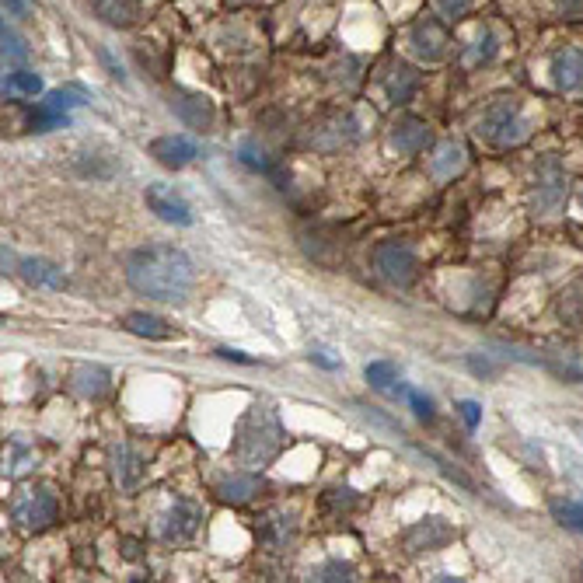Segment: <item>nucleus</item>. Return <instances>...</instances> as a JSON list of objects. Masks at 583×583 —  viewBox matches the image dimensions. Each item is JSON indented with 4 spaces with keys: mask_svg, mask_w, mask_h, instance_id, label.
<instances>
[{
    "mask_svg": "<svg viewBox=\"0 0 583 583\" xmlns=\"http://www.w3.org/2000/svg\"><path fill=\"white\" fill-rule=\"evenodd\" d=\"M126 280L137 294L165 304H186L196 287V266L182 248L144 245L126 259Z\"/></svg>",
    "mask_w": 583,
    "mask_h": 583,
    "instance_id": "nucleus-1",
    "label": "nucleus"
},
{
    "mask_svg": "<svg viewBox=\"0 0 583 583\" xmlns=\"http://www.w3.org/2000/svg\"><path fill=\"white\" fill-rule=\"evenodd\" d=\"M283 447V423L280 412L269 402H255L248 416L238 426V440H234V454L245 461L248 468H266L269 461L280 454Z\"/></svg>",
    "mask_w": 583,
    "mask_h": 583,
    "instance_id": "nucleus-2",
    "label": "nucleus"
},
{
    "mask_svg": "<svg viewBox=\"0 0 583 583\" xmlns=\"http://www.w3.org/2000/svg\"><path fill=\"white\" fill-rule=\"evenodd\" d=\"M479 137L486 140L489 147H517L524 137H528V119H524V109L517 98H496L479 119Z\"/></svg>",
    "mask_w": 583,
    "mask_h": 583,
    "instance_id": "nucleus-3",
    "label": "nucleus"
},
{
    "mask_svg": "<svg viewBox=\"0 0 583 583\" xmlns=\"http://www.w3.org/2000/svg\"><path fill=\"white\" fill-rule=\"evenodd\" d=\"M56 514H60V503H56V496L42 486L25 489L11 507L14 528L25 531V535H39V531H46L49 524L56 521Z\"/></svg>",
    "mask_w": 583,
    "mask_h": 583,
    "instance_id": "nucleus-4",
    "label": "nucleus"
},
{
    "mask_svg": "<svg viewBox=\"0 0 583 583\" xmlns=\"http://www.w3.org/2000/svg\"><path fill=\"white\" fill-rule=\"evenodd\" d=\"M566 199V172L556 158H542L535 172V193H531V206L535 213H556Z\"/></svg>",
    "mask_w": 583,
    "mask_h": 583,
    "instance_id": "nucleus-5",
    "label": "nucleus"
},
{
    "mask_svg": "<svg viewBox=\"0 0 583 583\" xmlns=\"http://www.w3.org/2000/svg\"><path fill=\"white\" fill-rule=\"evenodd\" d=\"M451 46V32H447L444 18H419L409 32V49L423 63H440Z\"/></svg>",
    "mask_w": 583,
    "mask_h": 583,
    "instance_id": "nucleus-6",
    "label": "nucleus"
},
{
    "mask_svg": "<svg viewBox=\"0 0 583 583\" xmlns=\"http://www.w3.org/2000/svg\"><path fill=\"white\" fill-rule=\"evenodd\" d=\"M374 266H378V273L385 276L388 283H395V287H409L412 280H416V255H412V248L398 245V241H381L378 248H374Z\"/></svg>",
    "mask_w": 583,
    "mask_h": 583,
    "instance_id": "nucleus-7",
    "label": "nucleus"
},
{
    "mask_svg": "<svg viewBox=\"0 0 583 583\" xmlns=\"http://www.w3.org/2000/svg\"><path fill=\"white\" fill-rule=\"evenodd\" d=\"M430 144H433V130H430V123H423V119L402 116V119H395V123H391L388 147L395 154H402V158H412V154L426 151Z\"/></svg>",
    "mask_w": 583,
    "mask_h": 583,
    "instance_id": "nucleus-8",
    "label": "nucleus"
},
{
    "mask_svg": "<svg viewBox=\"0 0 583 583\" xmlns=\"http://www.w3.org/2000/svg\"><path fill=\"white\" fill-rule=\"evenodd\" d=\"M147 206H151V213H158L165 224H175V227L193 224V210H189V203L175 193L172 186H161V182L147 186Z\"/></svg>",
    "mask_w": 583,
    "mask_h": 583,
    "instance_id": "nucleus-9",
    "label": "nucleus"
},
{
    "mask_svg": "<svg viewBox=\"0 0 583 583\" xmlns=\"http://www.w3.org/2000/svg\"><path fill=\"white\" fill-rule=\"evenodd\" d=\"M451 538H454V528L444 517H423V521L412 524V528L405 531L402 542L409 552H437V549H444Z\"/></svg>",
    "mask_w": 583,
    "mask_h": 583,
    "instance_id": "nucleus-10",
    "label": "nucleus"
},
{
    "mask_svg": "<svg viewBox=\"0 0 583 583\" xmlns=\"http://www.w3.org/2000/svg\"><path fill=\"white\" fill-rule=\"evenodd\" d=\"M549 74H552L556 91H563V95H577V91H583V49L577 46L559 49L549 63Z\"/></svg>",
    "mask_w": 583,
    "mask_h": 583,
    "instance_id": "nucleus-11",
    "label": "nucleus"
},
{
    "mask_svg": "<svg viewBox=\"0 0 583 583\" xmlns=\"http://www.w3.org/2000/svg\"><path fill=\"white\" fill-rule=\"evenodd\" d=\"M151 158H158L165 168H186L189 161L199 158V144L186 133H168L151 144Z\"/></svg>",
    "mask_w": 583,
    "mask_h": 583,
    "instance_id": "nucleus-12",
    "label": "nucleus"
},
{
    "mask_svg": "<svg viewBox=\"0 0 583 583\" xmlns=\"http://www.w3.org/2000/svg\"><path fill=\"white\" fill-rule=\"evenodd\" d=\"M172 109H175V116H179L182 123L193 126V130H199V133H206L213 126V105L206 102L203 95H193V91H175Z\"/></svg>",
    "mask_w": 583,
    "mask_h": 583,
    "instance_id": "nucleus-13",
    "label": "nucleus"
},
{
    "mask_svg": "<svg viewBox=\"0 0 583 583\" xmlns=\"http://www.w3.org/2000/svg\"><path fill=\"white\" fill-rule=\"evenodd\" d=\"M196 528H199V507H193V503H186V500H179L165 514L161 535H165V542H189V538L196 535Z\"/></svg>",
    "mask_w": 583,
    "mask_h": 583,
    "instance_id": "nucleus-14",
    "label": "nucleus"
},
{
    "mask_svg": "<svg viewBox=\"0 0 583 583\" xmlns=\"http://www.w3.org/2000/svg\"><path fill=\"white\" fill-rule=\"evenodd\" d=\"M419 91V74L412 67H405V63H395V67L388 70L385 77V95L391 105H409L412 98H416Z\"/></svg>",
    "mask_w": 583,
    "mask_h": 583,
    "instance_id": "nucleus-15",
    "label": "nucleus"
},
{
    "mask_svg": "<svg viewBox=\"0 0 583 583\" xmlns=\"http://www.w3.org/2000/svg\"><path fill=\"white\" fill-rule=\"evenodd\" d=\"M259 542L266 545L269 552H283L290 542H294V517L266 514L259 521Z\"/></svg>",
    "mask_w": 583,
    "mask_h": 583,
    "instance_id": "nucleus-16",
    "label": "nucleus"
},
{
    "mask_svg": "<svg viewBox=\"0 0 583 583\" xmlns=\"http://www.w3.org/2000/svg\"><path fill=\"white\" fill-rule=\"evenodd\" d=\"M18 273L25 276V283H32V287H53V290L67 287V273L46 259H18Z\"/></svg>",
    "mask_w": 583,
    "mask_h": 583,
    "instance_id": "nucleus-17",
    "label": "nucleus"
},
{
    "mask_svg": "<svg viewBox=\"0 0 583 583\" xmlns=\"http://www.w3.org/2000/svg\"><path fill=\"white\" fill-rule=\"evenodd\" d=\"M123 329L133 332V336H144V339H172L175 329L158 315H147V311H130L123 318Z\"/></svg>",
    "mask_w": 583,
    "mask_h": 583,
    "instance_id": "nucleus-18",
    "label": "nucleus"
},
{
    "mask_svg": "<svg viewBox=\"0 0 583 583\" xmlns=\"http://www.w3.org/2000/svg\"><path fill=\"white\" fill-rule=\"evenodd\" d=\"M109 381H112V374L105 371V367H77L74 374H70V388L77 391V395H84V398H98V395H105L109 391Z\"/></svg>",
    "mask_w": 583,
    "mask_h": 583,
    "instance_id": "nucleus-19",
    "label": "nucleus"
},
{
    "mask_svg": "<svg viewBox=\"0 0 583 583\" xmlns=\"http://www.w3.org/2000/svg\"><path fill=\"white\" fill-rule=\"evenodd\" d=\"M255 493H259V479H255L252 472L231 475V479H224V482L217 486L220 503H231V507H241V503H248Z\"/></svg>",
    "mask_w": 583,
    "mask_h": 583,
    "instance_id": "nucleus-20",
    "label": "nucleus"
},
{
    "mask_svg": "<svg viewBox=\"0 0 583 583\" xmlns=\"http://www.w3.org/2000/svg\"><path fill=\"white\" fill-rule=\"evenodd\" d=\"M367 381H371V388L381 391V395H391V398L409 395V388H405L402 378H398L395 364H388V360H378V364L367 367Z\"/></svg>",
    "mask_w": 583,
    "mask_h": 583,
    "instance_id": "nucleus-21",
    "label": "nucleus"
},
{
    "mask_svg": "<svg viewBox=\"0 0 583 583\" xmlns=\"http://www.w3.org/2000/svg\"><path fill=\"white\" fill-rule=\"evenodd\" d=\"M39 91H42V77L35 70H11V74H4V102L35 98Z\"/></svg>",
    "mask_w": 583,
    "mask_h": 583,
    "instance_id": "nucleus-22",
    "label": "nucleus"
},
{
    "mask_svg": "<svg viewBox=\"0 0 583 583\" xmlns=\"http://www.w3.org/2000/svg\"><path fill=\"white\" fill-rule=\"evenodd\" d=\"M98 18H105L109 25L126 28L137 21V0H91Z\"/></svg>",
    "mask_w": 583,
    "mask_h": 583,
    "instance_id": "nucleus-23",
    "label": "nucleus"
},
{
    "mask_svg": "<svg viewBox=\"0 0 583 583\" xmlns=\"http://www.w3.org/2000/svg\"><path fill=\"white\" fill-rule=\"evenodd\" d=\"M461 168H465V147L461 144H444L437 151V158L430 161L433 179H454Z\"/></svg>",
    "mask_w": 583,
    "mask_h": 583,
    "instance_id": "nucleus-24",
    "label": "nucleus"
},
{
    "mask_svg": "<svg viewBox=\"0 0 583 583\" xmlns=\"http://www.w3.org/2000/svg\"><path fill=\"white\" fill-rule=\"evenodd\" d=\"M140 479H144V465H140L137 451L123 444V447L116 451V482H119L123 489H137V486H140Z\"/></svg>",
    "mask_w": 583,
    "mask_h": 583,
    "instance_id": "nucleus-25",
    "label": "nucleus"
},
{
    "mask_svg": "<svg viewBox=\"0 0 583 583\" xmlns=\"http://www.w3.org/2000/svg\"><path fill=\"white\" fill-rule=\"evenodd\" d=\"M70 123V116L67 112H56V109H49L46 102H39L32 112H28V130L32 133H49V130H60V126H67Z\"/></svg>",
    "mask_w": 583,
    "mask_h": 583,
    "instance_id": "nucleus-26",
    "label": "nucleus"
},
{
    "mask_svg": "<svg viewBox=\"0 0 583 583\" xmlns=\"http://www.w3.org/2000/svg\"><path fill=\"white\" fill-rule=\"evenodd\" d=\"M493 56H496V35H493V28H482L479 39L465 49V67H482V63H489Z\"/></svg>",
    "mask_w": 583,
    "mask_h": 583,
    "instance_id": "nucleus-27",
    "label": "nucleus"
},
{
    "mask_svg": "<svg viewBox=\"0 0 583 583\" xmlns=\"http://www.w3.org/2000/svg\"><path fill=\"white\" fill-rule=\"evenodd\" d=\"M42 102L49 105V109H56V112H74V109H81L84 102H88V95H84L81 88H56V91H49Z\"/></svg>",
    "mask_w": 583,
    "mask_h": 583,
    "instance_id": "nucleus-28",
    "label": "nucleus"
},
{
    "mask_svg": "<svg viewBox=\"0 0 583 583\" xmlns=\"http://www.w3.org/2000/svg\"><path fill=\"white\" fill-rule=\"evenodd\" d=\"M552 517L563 524L566 531H577L583 535V503H573V500H556L552 503Z\"/></svg>",
    "mask_w": 583,
    "mask_h": 583,
    "instance_id": "nucleus-29",
    "label": "nucleus"
},
{
    "mask_svg": "<svg viewBox=\"0 0 583 583\" xmlns=\"http://www.w3.org/2000/svg\"><path fill=\"white\" fill-rule=\"evenodd\" d=\"M416 451H419V454H423V458H426V461H430V465H433V468H437V472H440V475H447V479H451V482H458V486H461V489H468V493H475V482H472V479H468V475H465V472H461V468H454V465H451V461H444V458H440V454L426 451V447H416Z\"/></svg>",
    "mask_w": 583,
    "mask_h": 583,
    "instance_id": "nucleus-30",
    "label": "nucleus"
},
{
    "mask_svg": "<svg viewBox=\"0 0 583 583\" xmlns=\"http://www.w3.org/2000/svg\"><path fill=\"white\" fill-rule=\"evenodd\" d=\"M238 158H241V165L245 168H252V172H262V175H273L276 179V168H273V161L266 158V154L259 151L255 144H241L238 147Z\"/></svg>",
    "mask_w": 583,
    "mask_h": 583,
    "instance_id": "nucleus-31",
    "label": "nucleus"
},
{
    "mask_svg": "<svg viewBox=\"0 0 583 583\" xmlns=\"http://www.w3.org/2000/svg\"><path fill=\"white\" fill-rule=\"evenodd\" d=\"M28 60V46L18 32L4 21V63H25Z\"/></svg>",
    "mask_w": 583,
    "mask_h": 583,
    "instance_id": "nucleus-32",
    "label": "nucleus"
},
{
    "mask_svg": "<svg viewBox=\"0 0 583 583\" xmlns=\"http://www.w3.org/2000/svg\"><path fill=\"white\" fill-rule=\"evenodd\" d=\"M353 566L350 563H343V559H332V563H325V566H318L315 570V580H353Z\"/></svg>",
    "mask_w": 583,
    "mask_h": 583,
    "instance_id": "nucleus-33",
    "label": "nucleus"
},
{
    "mask_svg": "<svg viewBox=\"0 0 583 583\" xmlns=\"http://www.w3.org/2000/svg\"><path fill=\"white\" fill-rule=\"evenodd\" d=\"M433 7H437V14L444 21H454V18H461V14H468L472 0H433Z\"/></svg>",
    "mask_w": 583,
    "mask_h": 583,
    "instance_id": "nucleus-34",
    "label": "nucleus"
},
{
    "mask_svg": "<svg viewBox=\"0 0 583 583\" xmlns=\"http://www.w3.org/2000/svg\"><path fill=\"white\" fill-rule=\"evenodd\" d=\"M405 402L412 405V412H416V416L423 419V423H430V419H433V402H430V398H426V395H419V391H412V388H409V395H405Z\"/></svg>",
    "mask_w": 583,
    "mask_h": 583,
    "instance_id": "nucleus-35",
    "label": "nucleus"
},
{
    "mask_svg": "<svg viewBox=\"0 0 583 583\" xmlns=\"http://www.w3.org/2000/svg\"><path fill=\"white\" fill-rule=\"evenodd\" d=\"M360 412H364V416L371 419L374 426H381V430H388L391 437H402V426H398L395 419H388L385 412H378V409H367V405H360Z\"/></svg>",
    "mask_w": 583,
    "mask_h": 583,
    "instance_id": "nucleus-36",
    "label": "nucleus"
},
{
    "mask_svg": "<svg viewBox=\"0 0 583 583\" xmlns=\"http://www.w3.org/2000/svg\"><path fill=\"white\" fill-rule=\"evenodd\" d=\"M454 409H458V416L465 419V426H468V430H475V426H479V419H482V409H479V402H472V398H461V402L454 405Z\"/></svg>",
    "mask_w": 583,
    "mask_h": 583,
    "instance_id": "nucleus-37",
    "label": "nucleus"
},
{
    "mask_svg": "<svg viewBox=\"0 0 583 583\" xmlns=\"http://www.w3.org/2000/svg\"><path fill=\"white\" fill-rule=\"evenodd\" d=\"M4 11L11 14V18H25V14L32 11V0H4Z\"/></svg>",
    "mask_w": 583,
    "mask_h": 583,
    "instance_id": "nucleus-38",
    "label": "nucleus"
},
{
    "mask_svg": "<svg viewBox=\"0 0 583 583\" xmlns=\"http://www.w3.org/2000/svg\"><path fill=\"white\" fill-rule=\"evenodd\" d=\"M559 14H566V18H577V14H583V0H556Z\"/></svg>",
    "mask_w": 583,
    "mask_h": 583,
    "instance_id": "nucleus-39",
    "label": "nucleus"
},
{
    "mask_svg": "<svg viewBox=\"0 0 583 583\" xmlns=\"http://www.w3.org/2000/svg\"><path fill=\"white\" fill-rule=\"evenodd\" d=\"M98 56H102V63H105V67L112 70V77H119V81H126V77H123V67H119V63L112 60V53H109V49H98Z\"/></svg>",
    "mask_w": 583,
    "mask_h": 583,
    "instance_id": "nucleus-40",
    "label": "nucleus"
},
{
    "mask_svg": "<svg viewBox=\"0 0 583 583\" xmlns=\"http://www.w3.org/2000/svg\"><path fill=\"white\" fill-rule=\"evenodd\" d=\"M217 357H224V360H234V364H255L252 357H245V353H238V350H217Z\"/></svg>",
    "mask_w": 583,
    "mask_h": 583,
    "instance_id": "nucleus-41",
    "label": "nucleus"
},
{
    "mask_svg": "<svg viewBox=\"0 0 583 583\" xmlns=\"http://www.w3.org/2000/svg\"><path fill=\"white\" fill-rule=\"evenodd\" d=\"M468 367H472L475 374H493V367H489V360H468Z\"/></svg>",
    "mask_w": 583,
    "mask_h": 583,
    "instance_id": "nucleus-42",
    "label": "nucleus"
},
{
    "mask_svg": "<svg viewBox=\"0 0 583 583\" xmlns=\"http://www.w3.org/2000/svg\"><path fill=\"white\" fill-rule=\"evenodd\" d=\"M311 360H315V364H318V367H325V371H336V360L322 357V353H311Z\"/></svg>",
    "mask_w": 583,
    "mask_h": 583,
    "instance_id": "nucleus-43",
    "label": "nucleus"
},
{
    "mask_svg": "<svg viewBox=\"0 0 583 583\" xmlns=\"http://www.w3.org/2000/svg\"><path fill=\"white\" fill-rule=\"evenodd\" d=\"M126 559H140V549H137V542H126Z\"/></svg>",
    "mask_w": 583,
    "mask_h": 583,
    "instance_id": "nucleus-44",
    "label": "nucleus"
},
{
    "mask_svg": "<svg viewBox=\"0 0 583 583\" xmlns=\"http://www.w3.org/2000/svg\"><path fill=\"white\" fill-rule=\"evenodd\" d=\"M580 206H583V193H580Z\"/></svg>",
    "mask_w": 583,
    "mask_h": 583,
    "instance_id": "nucleus-45",
    "label": "nucleus"
}]
</instances>
